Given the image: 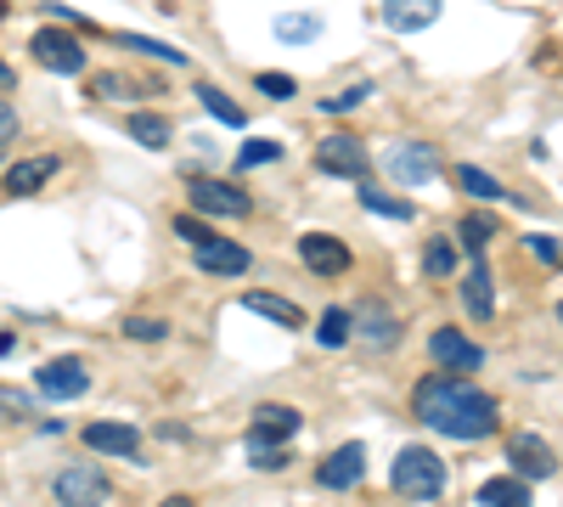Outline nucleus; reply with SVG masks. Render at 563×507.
I'll list each match as a JSON object with an SVG mask.
<instances>
[{"label": "nucleus", "instance_id": "41", "mask_svg": "<svg viewBox=\"0 0 563 507\" xmlns=\"http://www.w3.org/2000/svg\"><path fill=\"white\" fill-rule=\"evenodd\" d=\"M164 507H192V502H186V496H169V502H164Z\"/></svg>", "mask_w": 563, "mask_h": 507}, {"label": "nucleus", "instance_id": "28", "mask_svg": "<svg viewBox=\"0 0 563 507\" xmlns=\"http://www.w3.org/2000/svg\"><path fill=\"white\" fill-rule=\"evenodd\" d=\"M451 271H456V243L434 238L429 249H422V276H429V283H445Z\"/></svg>", "mask_w": 563, "mask_h": 507}, {"label": "nucleus", "instance_id": "6", "mask_svg": "<svg viewBox=\"0 0 563 507\" xmlns=\"http://www.w3.org/2000/svg\"><path fill=\"white\" fill-rule=\"evenodd\" d=\"M29 52H34L40 68H52V74H85V45L68 29H40L29 40Z\"/></svg>", "mask_w": 563, "mask_h": 507}, {"label": "nucleus", "instance_id": "16", "mask_svg": "<svg viewBox=\"0 0 563 507\" xmlns=\"http://www.w3.org/2000/svg\"><path fill=\"white\" fill-rule=\"evenodd\" d=\"M299 429H305V418L294 406H260L254 423H249V445H282V440H294Z\"/></svg>", "mask_w": 563, "mask_h": 507}, {"label": "nucleus", "instance_id": "13", "mask_svg": "<svg viewBox=\"0 0 563 507\" xmlns=\"http://www.w3.org/2000/svg\"><path fill=\"white\" fill-rule=\"evenodd\" d=\"M299 265L310 276H344L350 271V249L339 238H327V232H305L299 238Z\"/></svg>", "mask_w": 563, "mask_h": 507}, {"label": "nucleus", "instance_id": "38", "mask_svg": "<svg viewBox=\"0 0 563 507\" xmlns=\"http://www.w3.org/2000/svg\"><path fill=\"white\" fill-rule=\"evenodd\" d=\"M12 135H18V108H12L7 97H0V147H7Z\"/></svg>", "mask_w": 563, "mask_h": 507}, {"label": "nucleus", "instance_id": "33", "mask_svg": "<svg viewBox=\"0 0 563 507\" xmlns=\"http://www.w3.org/2000/svg\"><path fill=\"white\" fill-rule=\"evenodd\" d=\"M276 158H282L276 142H243V147H238V169H243V175L260 169V164H276Z\"/></svg>", "mask_w": 563, "mask_h": 507}, {"label": "nucleus", "instance_id": "15", "mask_svg": "<svg viewBox=\"0 0 563 507\" xmlns=\"http://www.w3.org/2000/svg\"><path fill=\"white\" fill-rule=\"evenodd\" d=\"M79 440L102 456H124V463H141V434L130 423H85Z\"/></svg>", "mask_w": 563, "mask_h": 507}, {"label": "nucleus", "instance_id": "26", "mask_svg": "<svg viewBox=\"0 0 563 507\" xmlns=\"http://www.w3.org/2000/svg\"><path fill=\"white\" fill-rule=\"evenodd\" d=\"M276 40L282 45H310V40H321V18L316 12H282L276 18Z\"/></svg>", "mask_w": 563, "mask_h": 507}, {"label": "nucleus", "instance_id": "35", "mask_svg": "<svg viewBox=\"0 0 563 507\" xmlns=\"http://www.w3.org/2000/svg\"><path fill=\"white\" fill-rule=\"evenodd\" d=\"M372 90H378V85H372V79H361L355 90H344V97H327V102H321V113H350V108H361V102L372 97Z\"/></svg>", "mask_w": 563, "mask_h": 507}, {"label": "nucleus", "instance_id": "11", "mask_svg": "<svg viewBox=\"0 0 563 507\" xmlns=\"http://www.w3.org/2000/svg\"><path fill=\"white\" fill-rule=\"evenodd\" d=\"M34 389H40L45 400H79V395L90 389V373H85V361L63 355V361H45V366H40Z\"/></svg>", "mask_w": 563, "mask_h": 507}, {"label": "nucleus", "instance_id": "14", "mask_svg": "<svg viewBox=\"0 0 563 507\" xmlns=\"http://www.w3.org/2000/svg\"><path fill=\"white\" fill-rule=\"evenodd\" d=\"M57 169H63V158H57V153H34V158L12 164L0 187H7L12 198H34V192H45V187H52V175H57Z\"/></svg>", "mask_w": 563, "mask_h": 507}, {"label": "nucleus", "instance_id": "12", "mask_svg": "<svg viewBox=\"0 0 563 507\" xmlns=\"http://www.w3.org/2000/svg\"><path fill=\"white\" fill-rule=\"evenodd\" d=\"M361 480H366V445H355V440L316 463V485L321 491H355Z\"/></svg>", "mask_w": 563, "mask_h": 507}, {"label": "nucleus", "instance_id": "27", "mask_svg": "<svg viewBox=\"0 0 563 507\" xmlns=\"http://www.w3.org/2000/svg\"><path fill=\"white\" fill-rule=\"evenodd\" d=\"M198 102H203V108H209V113H214L220 124H231V130H243V124H249V113H243L238 102H231V97H225L220 85H209V79L198 85Z\"/></svg>", "mask_w": 563, "mask_h": 507}, {"label": "nucleus", "instance_id": "18", "mask_svg": "<svg viewBox=\"0 0 563 507\" xmlns=\"http://www.w3.org/2000/svg\"><path fill=\"white\" fill-rule=\"evenodd\" d=\"M198 265H203L209 276H243V271L254 265V254H249L243 243H225V238H209V243H198Z\"/></svg>", "mask_w": 563, "mask_h": 507}, {"label": "nucleus", "instance_id": "24", "mask_svg": "<svg viewBox=\"0 0 563 507\" xmlns=\"http://www.w3.org/2000/svg\"><path fill=\"white\" fill-rule=\"evenodd\" d=\"M124 130H130V142H141V147H169V135H175V124L158 119V113H130Z\"/></svg>", "mask_w": 563, "mask_h": 507}, {"label": "nucleus", "instance_id": "19", "mask_svg": "<svg viewBox=\"0 0 563 507\" xmlns=\"http://www.w3.org/2000/svg\"><path fill=\"white\" fill-rule=\"evenodd\" d=\"M462 305L474 310V321H490L496 316V283H490V265L474 260V271L462 276Z\"/></svg>", "mask_w": 563, "mask_h": 507}, {"label": "nucleus", "instance_id": "34", "mask_svg": "<svg viewBox=\"0 0 563 507\" xmlns=\"http://www.w3.org/2000/svg\"><path fill=\"white\" fill-rule=\"evenodd\" d=\"M169 328H164V321H153V316H130L124 321V339H135V344H158Z\"/></svg>", "mask_w": 563, "mask_h": 507}, {"label": "nucleus", "instance_id": "30", "mask_svg": "<svg viewBox=\"0 0 563 507\" xmlns=\"http://www.w3.org/2000/svg\"><path fill=\"white\" fill-rule=\"evenodd\" d=\"M316 339H321L327 350H339V344H350V310H339V305H327V316H321V328H316Z\"/></svg>", "mask_w": 563, "mask_h": 507}, {"label": "nucleus", "instance_id": "21", "mask_svg": "<svg viewBox=\"0 0 563 507\" xmlns=\"http://www.w3.org/2000/svg\"><path fill=\"white\" fill-rule=\"evenodd\" d=\"M479 507H530V485L519 474H501L479 485Z\"/></svg>", "mask_w": 563, "mask_h": 507}, {"label": "nucleus", "instance_id": "23", "mask_svg": "<svg viewBox=\"0 0 563 507\" xmlns=\"http://www.w3.org/2000/svg\"><path fill=\"white\" fill-rule=\"evenodd\" d=\"M456 175V187L467 192V198H479V203H496V198H507V187L490 175V169H474V164H462V169H451Z\"/></svg>", "mask_w": 563, "mask_h": 507}, {"label": "nucleus", "instance_id": "22", "mask_svg": "<svg viewBox=\"0 0 563 507\" xmlns=\"http://www.w3.org/2000/svg\"><path fill=\"white\" fill-rule=\"evenodd\" d=\"M238 310H260L265 321H276V328H299V321H305V310L294 299H282V294H249Z\"/></svg>", "mask_w": 563, "mask_h": 507}, {"label": "nucleus", "instance_id": "4", "mask_svg": "<svg viewBox=\"0 0 563 507\" xmlns=\"http://www.w3.org/2000/svg\"><path fill=\"white\" fill-rule=\"evenodd\" d=\"M52 496L63 507H108L113 502V485L102 469H90V463H68L57 480H52Z\"/></svg>", "mask_w": 563, "mask_h": 507}, {"label": "nucleus", "instance_id": "1", "mask_svg": "<svg viewBox=\"0 0 563 507\" xmlns=\"http://www.w3.org/2000/svg\"><path fill=\"white\" fill-rule=\"evenodd\" d=\"M411 411L422 423H429L434 434H451V440H485L501 429V406L490 389L467 384V378H422L411 389Z\"/></svg>", "mask_w": 563, "mask_h": 507}, {"label": "nucleus", "instance_id": "42", "mask_svg": "<svg viewBox=\"0 0 563 507\" xmlns=\"http://www.w3.org/2000/svg\"><path fill=\"white\" fill-rule=\"evenodd\" d=\"M0 18H7V0H0Z\"/></svg>", "mask_w": 563, "mask_h": 507}, {"label": "nucleus", "instance_id": "36", "mask_svg": "<svg viewBox=\"0 0 563 507\" xmlns=\"http://www.w3.org/2000/svg\"><path fill=\"white\" fill-rule=\"evenodd\" d=\"M249 456H254V469H265V474L288 469V451H282V445H249Z\"/></svg>", "mask_w": 563, "mask_h": 507}, {"label": "nucleus", "instance_id": "43", "mask_svg": "<svg viewBox=\"0 0 563 507\" xmlns=\"http://www.w3.org/2000/svg\"><path fill=\"white\" fill-rule=\"evenodd\" d=\"M558 321H563V305H558Z\"/></svg>", "mask_w": 563, "mask_h": 507}, {"label": "nucleus", "instance_id": "7", "mask_svg": "<svg viewBox=\"0 0 563 507\" xmlns=\"http://www.w3.org/2000/svg\"><path fill=\"white\" fill-rule=\"evenodd\" d=\"M429 355L445 366V378H467V373H479V366H485V350L467 333H456V328H440L429 339Z\"/></svg>", "mask_w": 563, "mask_h": 507}, {"label": "nucleus", "instance_id": "32", "mask_svg": "<svg viewBox=\"0 0 563 507\" xmlns=\"http://www.w3.org/2000/svg\"><path fill=\"white\" fill-rule=\"evenodd\" d=\"M254 85H260V97H271V102H288L294 90H299V79H294V74H276V68L254 74Z\"/></svg>", "mask_w": 563, "mask_h": 507}, {"label": "nucleus", "instance_id": "20", "mask_svg": "<svg viewBox=\"0 0 563 507\" xmlns=\"http://www.w3.org/2000/svg\"><path fill=\"white\" fill-rule=\"evenodd\" d=\"M153 90H164V85L141 79V74H97V97L102 102H141V97H153Z\"/></svg>", "mask_w": 563, "mask_h": 507}, {"label": "nucleus", "instance_id": "8", "mask_svg": "<svg viewBox=\"0 0 563 507\" xmlns=\"http://www.w3.org/2000/svg\"><path fill=\"white\" fill-rule=\"evenodd\" d=\"M186 198H192V209H203V214H220V220H243L254 203H249V192H238V187H225V180H203V175H192L186 180Z\"/></svg>", "mask_w": 563, "mask_h": 507}, {"label": "nucleus", "instance_id": "25", "mask_svg": "<svg viewBox=\"0 0 563 507\" xmlns=\"http://www.w3.org/2000/svg\"><path fill=\"white\" fill-rule=\"evenodd\" d=\"M361 209L384 214V220H417V209H411L406 198H395V192H384V187H372V180H361Z\"/></svg>", "mask_w": 563, "mask_h": 507}, {"label": "nucleus", "instance_id": "39", "mask_svg": "<svg viewBox=\"0 0 563 507\" xmlns=\"http://www.w3.org/2000/svg\"><path fill=\"white\" fill-rule=\"evenodd\" d=\"M525 249H530V254H536V260H547V265H558V260H563V249H558V243H552V238H530V243H525Z\"/></svg>", "mask_w": 563, "mask_h": 507}, {"label": "nucleus", "instance_id": "40", "mask_svg": "<svg viewBox=\"0 0 563 507\" xmlns=\"http://www.w3.org/2000/svg\"><path fill=\"white\" fill-rule=\"evenodd\" d=\"M12 85H18V74H12L7 63H0V97H7V90H12Z\"/></svg>", "mask_w": 563, "mask_h": 507}, {"label": "nucleus", "instance_id": "17", "mask_svg": "<svg viewBox=\"0 0 563 507\" xmlns=\"http://www.w3.org/2000/svg\"><path fill=\"white\" fill-rule=\"evenodd\" d=\"M440 12H445V0H384V7H378L384 29H395V34H417V29H429Z\"/></svg>", "mask_w": 563, "mask_h": 507}, {"label": "nucleus", "instance_id": "3", "mask_svg": "<svg viewBox=\"0 0 563 507\" xmlns=\"http://www.w3.org/2000/svg\"><path fill=\"white\" fill-rule=\"evenodd\" d=\"M350 339H355L366 355H384V350L400 344V316H395L384 299H361V305L350 310Z\"/></svg>", "mask_w": 563, "mask_h": 507}, {"label": "nucleus", "instance_id": "29", "mask_svg": "<svg viewBox=\"0 0 563 507\" xmlns=\"http://www.w3.org/2000/svg\"><path fill=\"white\" fill-rule=\"evenodd\" d=\"M119 45H130V52H141V57H158V63H186V52H175V45H164V40H147V34H113Z\"/></svg>", "mask_w": 563, "mask_h": 507}, {"label": "nucleus", "instance_id": "31", "mask_svg": "<svg viewBox=\"0 0 563 507\" xmlns=\"http://www.w3.org/2000/svg\"><path fill=\"white\" fill-rule=\"evenodd\" d=\"M490 238H496V220H490V214H479V209H474V214L462 220V243L474 249V260H479V249H485Z\"/></svg>", "mask_w": 563, "mask_h": 507}, {"label": "nucleus", "instance_id": "9", "mask_svg": "<svg viewBox=\"0 0 563 507\" xmlns=\"http://www.w3.org/2000/svg\"><path fill=\"white\" fill-rule=\"evenodd\" d=\"M384 169H389L395 180H406V187H429V180L440 175V153H434L429 142H400V147H389Z\"/></svg>", "mask_w": 563, "mask_h": 507}, {"label": "nucleus", "instance_id": "10", "mask_svg": "<svg viewBox=\"0 0 563 507\" xmlns=\"http://www.w3.org/2000/svg\"><path fill=\"white\" fill-rule=\"evenodd\" d=\"M507 463H512V474L530 485V480H552L558 474V451L541 434H512L507 440Z\"/></svg>", "mask_w": 563, "mask_h": 507}, {"label": "nucleus", "instance_id": "5", "mask_svg": "<svg viewBox=\"0 0 563 507\" xmlns=\"http://www.w3.org/2000/svg\"><path fill=\"white\" fill-rule=\"evenodd\" d=\"M316 169H321V175H344V180H366V169H372L366 142H361L355 130H333V135L316 147Z\"/></svg>", "mask_w": 563, "mask_h": 507}, {"label": "nucleus", "instance_id": "2", "mask_svg": "<svg viewBox=\"0 0 563 507\" xmlns=\"http://www.w3.org/2000/svg\"><path fill=\"white\" fill-rule=\"evenodd\" d=\"M395 491L400 496H411V502H434L440 491H445V463L429 451V445H406L400 456H395Z\"/></svg>", "mask_w": 563, "mask_h": 507}, {"label": "nucleus", "instance_id": "37", "mask_svg": "<svg viewBox=\"0 0 563 507\" xmlns=\"http://www.w3.org/2000/svg\"><path fill=\"white\" fill-rule=\"evenodd\" d=\"M175 232H180V238H186V243H192V249H198V243H209V238H214V232H209V225H203V220H198V214H175Z\"/></svg>", "mask_w": 563, "mask_h": 507}]
</instances>
